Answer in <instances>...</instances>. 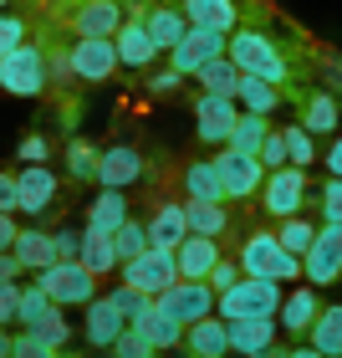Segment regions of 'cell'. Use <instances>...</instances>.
I'll list each match as a JSON object with an SVG mask.
<instances>
[{
	"label": "cell",
	"instance_id": "44",
	"mask_svg": "<svg viewBox=\"0 0 342 358\" xmlns=\"http://www.w3.org/2000/svg\"><path fill=\"white\" fill-rule=\"evenodd\" d=\"M15 358H61V348H52L41 333L21 328V333H15Z\"/></svg>",
	"mask_w": 342,
	"mask_h": 358
},
{
	"label": "cell",
	"instance_id": "8",
	"mask_svg": "<svg viewBox=\"0 0 342 358\" xmlns=\"http://www.w3.org/2000/svg\"><path fill=\"white\" fill-rule=\"evenodd\" d=\"M67 62H72L77 83H107V77L123 67V62H118V41H112V36H77L67 46Z\"/></svg>",
	"mask_w": 342,
	"mask_h": 358
},
{
	"label": "cell",
	"instance_id": "57",
	"mask_svg": "<svg viewBox=\"0 0 342 358\" xmlns=\"http://www.w3.org/2000/svg\"><path fill=\"white\" fill-rule=\"evenodd\" d=\"M15 236H21V225H15L10 215H0V251H10V246H15Z\"/></svg>",
	"mask_w": 342,
	"mask_h": 358
},
{
	"label": "cell",
	"instance_id": "45",
	"mask_svg": "<svg viewBox=\"0 0 342 358\" xmlns=\"http://www.w3.org/2000/svg\"><path fill=\"white\" fill-rule=\"evenodd\" d=\"M260 164H266V174L271 169H281V164H291V159H286V134H281V128H271V134H266V143H260Z\"/></svg>",
	"mask_w": 342,
	"mask_h": 358
},
{
	"label": "cell",
	"instance_id": "60",
	"mask_svg": "<svg viewBox=\"0 0 342 358\" xmlns=\"http://www.w3.org/2000/svg\"><path fill=\"white\" fill-rule=\"evenodd\" d=\"M286 358H327V353H317L312 343H302V348H286Z\"/></svg>",
	"mask_w": 342,
	"mask_h": 358
},
{
	"label": "cell",
	"instance_id": "27",
	"mask_svg": "<svg viewBox=\"0 0 342 358\" xmlns=\"http://www.w3.org/2000/svg\"><path fill=\"white\" fill-rule=\"evenodd\" d=\"M123 220H128V189H97V200L87 205V220H82V225L112 236Z\"/></svg>",
	"mask_w": 342,
	"mask_h": 358
},
{
	"label": "cell",
	"instance_id": "47",
	"mask_svg": "<svg viewBox=\"0 0 342 358\" xmlns=\"http://www.w3.org/2000/svg\"><path fill=\"white\" fill-rule=\"evenodd\" d=\"M149 348H154V343H149V338H143V333L133 328V322H128V328L118 333V343H112V358H143Z\"/></svg>",
	"mask_w": 342,
	"mask_h": 358
},
{
	"label": "cell",
	"instance_id": "4",
	"mask_svg": "<svg viewBox=\"0 0 342 358\" xmlns=\"http://www.w3.org/2000/svg\"><path fill=\"white\" fill-rule=\"evenodd\" d=\"M36 282L57 307H87L97 297V271H87L82 262H52L36 271Z\"/></svg>",
	"mask_w": 342,
	"mask_h": 358
},
{
	"label": "cell",
	"instance_id": "53",
	"mask_svg": "<svg viewBox=\"0 0 342 358\" xmlns=\"http://www.w3.org/2000/svg\"><path fill=\"white\" fill-rule=\"evenodd\" d=\"M0 215H21V194H15V174H0Z\"/></svg>",
	"mask_w": 342,
	"mask_h": 358
},
{
	"label": "cell",
	"instance_id": "5",
	"mask_svg": "<svg viewBox=\"0 0 342 358\" xmlns=\"http://www.w3.org/2000/svg\"><path fill=\"white\" fill-rule=\"evenodd\" d=\"M302 276L312 287H332L342 276V220H322L317 225V241L302 256Z\"/></svg>",
	"mask_w": 342,
	"mask_h": 358
},
{
	"label": "cell",
	"instance_id": "3",
	"mask_svg": "<svg viewBox=\"0 0 342 358\" xmlns=\"http://www.w3.org/2000/svg\"><path fill=\"white\" fill-rule=\"evenodd\" d=\"M230 62H235L240 72L271 77V83H286V77H291L286 52L266 36V31H255V26H235V31H230Z\"/></svg>",
	"mask_w": 342,
	"mask_h": 358
},
{
	"label": "cell",
	"instance_id": "55",
	"mask_svg": "<svg viewBox=\"0 0 342 358\" xmlns=\"http://www.w3.org/2000/svg\"><path fill=\"white\" fill-rule=\"evenodd\" d=\"M21 256H15V251H0V282H21Z\"/></svg>",
	"mask_w": 342,
	"mask_h": 358
},
{
	"label": "cell",
	"instance_id": "12",
	"mask_svg": "<svg viewBox=\"0 0 342 358\" xmlns=\"http://www.w3.org/2000/svg\"><path fill=\"white\" fill-rule=\"evenodd\" d=\"M154 302L164 307L169 317H179V322L189 328V322H200V317L215 313V287H209V282H184V276H179V282H174L169 292H158Z\"/></svg>",
	"mask_w": 342,
	"mask_h": 358
},
{
	"label": "cell",
	"instance_id": "32",
	"mask_svg": "<svg viewBox=\"0 0 342 358\" xmlns=\"http://www.w3.org/2000/svg\"><path fill=\"white\" fill-rule=\"evenodd\" d=\"M230 200H184V215H189V231L194 236H225V225H230Z\"/></svg>",
	"mask_w": 342,
	"mask_h": 358
},
{
	"label": "cell",
	"instance_id": "50",
	"mask_svg": "<svg viewBox=\"0 0 342 358\" xmlns=\"http://www.w3.org/2000/svg\"><path fill=\"white\" fill-rule=\"evenodd\" d=\"M21 313V282H0V328H15Z\"/></svg>",
	"mask_w": 342,
	"mask_h": 358
},
{
	"label": "cell",
	"instance_id": "16",
	"mask_svg": "<svg viewBox=\"0 0 342 358\" xmlns=\"http://www.w3.org/2000/svg\"><path fill=\"white\" fill-rule=\"evenodd\" d=\"M112 41H118V62H123L128 72H149V67H154V57L164 52V46H158V41L149 36L143 15H133V21H123V26H118V36H112Z\"/></svg>",
	"mask_w": 342,
	"mask_h": 358
},
{
	"label": "cell",
	"instance_id": "29",
	"mask_svg": "<svg viewBox=\"0 0 342 358\" xmlns=\"http://www.w3.org/2000/svg\"><path fill=\"white\" fill-rule=\"evenodd\" d=\"M87 271H97V276H107V271H118L123 262H118V246H112V236L107 231H92V225H82V256H77Z\"/></svg>",
	"mask_w": 342,
	"mask_h": 358
},
{
	"label": "cell",
	"instance_id": "43",
	"mask_svg": "<svg viewBox=\"0 0 342 358\" xmlns=\"http://www.w3.org/2000/svg\"><path fill=\"white\" fill-rule=\"evenodd\" d=\"M107 297H112V302H118V313H123L128 322H133V317L143 313V307H149V302H154V297H149V292H138V287H128V282H123V287H112V292H107Z\"/></svg>",
	"mask_w": 342,
	"mask_h": 358
},
{
	"label": "cell",
	"instance_id": "51",
	"mask_svg": "<svg viewBox=\"0 0 342 358\" xmlns=\"http://www.w3.org/2000/svg\"><path fill=\"white\" fill-rule=\"evenodd\" d=\"M52 241H57V262H77L82 256V231H72V225L52 231Z\"/></svg>",
	"mask_w": 342,
	"mask_h": 358
},
{
	"label": "cell",
	"instance_id": "58",
	"mask_svg": "<svg viewBox=\"0 0 342 358\" xmlns=\"http://www.w3.org/2000/svg\"><path fill=\"white\" fill-rule=\"evenodd\" d=\"M327 174H332V179H342V134L332 138V149H327Z\"/></svg>",
	"mask_w": 342,
	"mask_h": 358
},
{
	"label": "cell",
	"instance_id": "25",
	"mask_svg": "<svg viewBox=\"0 0 342 358\" xmlns=\"http://www.w3.org/2000/svg\"><path fill=\"white\" fill-rule=\"evenodd\" d=\"M143 26H149V36L164 46V52H174V46L184 41V31H189V15H184V6H154V10H143Z\"/></svg>",
	"mask_w": 342,
	"mask_h": 358
},
{
	"label": "cell",
	"instance_id": "22",
	"mask_svg": "<svg viewBox=\"0 0 342 358\" xmlns=\"http://www.w3.org/2000/svg\"><path fill=\"white\" fill-rule=\"evenodd\" d=\"M133 328H138L143 338H149V343H154L158 353H169V348H179V343H184V322H179V317H169L158 302H149V307H143V313L133 317Z\"/></svg>",
	"mask_w": 342,
	"mask_h": 358
},
{
	"label": "cell",
	"instance_id": "31",
	"mask_svg": "<svg viewBox=\"0 0 342 358\" xmlns=\"http://www.w3.org/2000/svg\"><path fill=\"white\" fill-rule=\"evenodd\" d=\"M306 343L327 358H342V302H327L312 322V333H306Z\"/></svg>",
	"mask_w": 342,
	"mask_h": 358
},
{
	"label": "cell",
	"instance_id": "46",
	"mask_svg": "<svg viewBox=\"0 0 342 358\" xmlns=\"http://www.w3.org/2000/svg\"><path fill=\"white\" fill-rule=\"evenodd\" d=\"M240 276H246V271H240V256H220L215 271H209V287H215V297H220V292H230Z\"/></svg>",
	"mask_w": 342,
	"mask_h": 358
},
{
	"label": "cell",
	"instance_id": "33",
	"mask_svg": "<svg viewBox=\"0 0 342 358\" xmlns=\"http://www.w3.org/2000/svg\"><path fill=\"white\" fill-rule=\"evenodd\" d=\"M189 236V215H184V205H158L154 210V220H149V241L154 246H169L179 251V241Z\"/></svg>",
	"mask_w": 342,
	"mask_h": 358
},
{
	"label": "cell",
	"instance_id": "37",
	"mask_svg": "<svg viewBox=\"0 0 342 358\" xmlns=\"http://www.w3.org/2000/svg\"><path fill=\"white\" fill-rule=\"evenodd\" d=\"M112 246H118V262H133V256H143V251L154 246V241H149V225L128 215L118 231H112Z\"/></svg>",
	"mask_w": 342,
	"mask_h": 358
},
{
	"label": "cell",
	"instance_id": "48",
	"mask_svg": "<svg viewBox=\"0 0 342 358\" xmlns=\"http://www.w3.org/2000/svg\"><path fill=\"white\" fill-rule=\"evenodd\" d=\"M317 205H322V220H342V179H322V194H317Z\"/></svg>",
	"mask_w": 342,
	"mask_h": 358
},
{
	"label": "cell",
	"instance_id": "6",
	"mask_svg": "<svg viewBox=\"0 0 342 358\" xmlns=\"http://www.w3.org/2000/svg\"><path fill=\"white\" fill-rule=\"evenodd\" d=\"M235 123H240V103L230 92H200L194 97V134H200V143H220L225 149Z\"/></svg>",
	"mask_w": 342,
	"mask_h": 358
},
{
	"label": "cell",
	"instance_id": "42",
	"mask_svg": "<svg viewBox=\"0 0 342 358\" xmlns=\"http://www.w3.org/2000/svg\"><path fill=\"white\" fill-rule=\"evenodd\" d=\"M31 333H41L52 348H67L72 338H77V333H72V317H67V307H52V313H46V317H41Z\"/></svg>",
	"mask_w": 342,
	"mask_h": 358
},
{
	"label": "cell",
	"instance_id": "11",
	"mask_svg": "<svg viewBox=\"0 0 342 358\" xmlns=\"http://www.w3.org/2000/svg\"><path fill=\"white\" fill-rule=\"evenodd\" d=\"M220 164V179H225V200H251V194H260V185H266V164H260L255 154H240V149H225L215 154Z\"/></svg>",
	"mask_w": 342,
	"mask_h": 358
},
{
	"label": "cell",
	"instance_id": "2",
	"mask_svg": "<svg viewBox=\"0 0 342 358\" xmlns=\"http://www.w3.org/2000/svg\"><path fill=\"white\" fill-rule=\"evenodd\" d=\"M240 271L246 276H271V282H297L302 276V256L281 246L276 231H251L240 246Z\"/></svg>",
	"mask_w": 342,
	"mask_h": 358
},
{
	"label": "cell",
	"instance_id": "7",
	"mask_svg": "<svg viewBox=\"0 0 342 358\" xmlns=\"http://www.w3.org/2000/svg\"><path fill=\"white\" fill-rule=\"evenodd\" d=\"M123 282L149 292V297H158V292H169L179 282V256L169 246H149L143 256H133V262H123Z\"/></svg>",
	"mask_w": 342,
	"mask_h": 358
},
{
	"label": "cell",
	"instance_id": "49",
	"mask_svg": "<svg viewBox=\"0 0 342 358\" xmlns=\"http://www.w3.org/2000/svg\"><path fill=\"white\" fill-rule=\"evenodd\" d=\"M21 41H26V21H21V15H6V10H0V57L15 52Z\"/></svg>",
	"mask_w": 342,
	"mask_h": 358
},
{
	"label": "cell",
	"instance_id": "34",
	"mask_svg": "<svg viewBox=\"0 0 342 358\" xmlns=\"http://www.w3.org/2000/svg\"><path fill=\"white\" fill-rule=\"evenodd\" d=\"M184 194L189 200H225V179H220L215 159H194L184 169Z\"/></svg>",
	"mask_w": 342,
	"mask_h": 358
},
{
	"label": "cell",
	"instance_id": "40",
	"mask_svg": "<svg viewBox=\"0 0 342 358\" xmlns=\"http://www.w3.org/2000/svg\"><path fill=\"white\" fill-rule=\"evenodd\" d=\"M276 236H281V246H286V251L306 256V246L317 241V220H306V215H286V220H281V231H276Z\"/></svg>",
	"mask_w": 342,
	"mask_h": 358
},
{
	"label": "cell",
	"instance_id": "30",
	"mask_svg": "<svg viewBox=\"0 0 342 358\" xmlns=\"http://www.w3.org/2000/svg\"><path fill=\"white\" fill-rule=\"evenodd\" d=\"M15 256H21V266L26 271H41V266H52L57 262V241H52V231H36V225H26L21 236H15V246H10Z\"/></svg>",
	"mask_w": 342,
	"mask_h": 358
},
{
	"label": "cell",
	"instance_id": "14",
	"mask_svg": "<svg viewBox=\"0 0 342 358\" xmlns=\"http://www.w3.org/2000/svg\"><path fill=\"white\" fill-rule=\"evenodd\" d=\"M57 189H61V179L46 169V164H21V169H15L21 215H41V210H52V205H57Z\"/></svg>",
	"mask_w": 342,
	"mask_h": 358
},
{
	"label": "cell",
	"instance_id": "35",
	"mask_svg": "<svg viewBox=\"0 0 342 358\" xmlns=\"http://www.w3.org/2000/svg\"><path fill=\"white\" fill-rule=\"evenodd\" d=\"M266 134H271V113H246V108H240V123H235V134H230V149H240V154H260Z\"/></svg>",
	"mask_w": 342,
	"mask_h": 358
},
{
	"label": "cell",
	"instance_id": "59",
	"mask_svg": "<svg viewBox=\"0 0 342 358\" xmlns=\"http://www.w3.org/2000/svg\"><path fill=\"white\" fill-rule=\"evenodd\" d=\"M0 358H15V333L0 328Z\"/></svg>",
	"mask_w": 342,
	"mask_h": 358
},
{
	"label": "cell",
	"instance_id": "19",
	"mask_svg": "<svg viewBox=\"0 0 342 358\" xmlns=\"http://www.w3.org/2000/svg\"><path fill=\"white\" fill-rule=\"evenodd\" d=\"M179 276H184V282H209V271H215V262H220V241L215 236H184V241H179Z\"/></svg>",
	"mask_w": 342,
	"mask_h": 358
},
{
	"label": "cell",
	"instance_id": "36",
	"mask_svg": "<svg viewBox=\"0 0 342 358\" xmlns=\"http://www.w3.org/2000/svg\"><path fill=\"white\" fill-rule=\"evenodd\" d=\"M194 83H200V92H230V97H235V87H240V67L230 62V52H225V57L209 62V67H200V77H194Z\"/></svg>",
	"mask_w": 342,
	"mask_h": 358
},
{
	"label": "cell",
	"instance_id": "38",
	"mask_svg": "<svg viewBox=\"0 0 342 358\" xmlns=\"http://www.w3.org/2000/svg\"><path fill=\"white\" fill-rule=\"evenodd\" d=\"M281 134H286V159H291L297 169H312V159H317V134H312L306 123H286Z\"/></svg>",
	"mask_w": 342,
	"mask_h": 358
},
{
	"label": "cell",
	"instance_id": "28",
	"mask_svg": "<svg viewBox=\"0 0 342 358\" xmlns=\"http://www.w3.org/2000/svg\"><path fill=\"white\" fill-rule=\"evenodd\" d=\"M302 123L312 128V134H337L342 128V108H337V97L332 92H302Z\"/></svg>",
	"mask_w": 342,
	"mask_h": 358
},
{
	"label": "cell",
	"instance_id": "17",
	"mask_svg": "<svg viewBox=\"0 0 342 358\" xmlns=\"http://www.w3.org/2000/svg\"><path fill=\"white\" fill-rule=\"evenodd\" d=\"M317 313H322V297H317V287L306 282V287H297V292H286V297H281L276 322H281L286 338H306V333H312V322H317Z\"/></svg>",
	"mask_w": 342,
	"mask_h": 358
},
{
	"label": "cell",
	"instance_id": "13",
	"mask_svg": "<svg viewBox=\"0 0 342 358\" xmlns=\"http://www.w3.org/2000/svg\"><path fill=\"white\" fill-rule=\"evenodd\" d=\"M123 328H128V317L118 313V302H112L107 292H97V297L82 307V338H87L92 348H112Z\"/></svg>",
	"mask_w": 342,
	"mask_h": 358
},
{
	"label": "cell",
	"instance_id": "18",
	"mask_svg": "<svg viewBox=\"0 0 342 358\" xmlns=\"http://www.w3.org/2000/svg\"><path fill=\"white\" fill-rule=\"evenodd\" d=\"M184 348H189V358H230V322H225L220 313L189 322L184 328Z\"/></svg>",
	"mask_w": 342,
	"mask_h": 358
},
{
	"label": "cell",
	"instance_id": "54",
	"mask_svg": "<svg viewBox=\"0 0 342 358\" xmlns=\"http://www.w3.org/2000/svg\"><path fill=\"white\" fill-rule=\"evenodd\" d=\"M179 83H184V72L164 67V72H154V77H149V92H154V97H169V92H174Z\"/></svg>",
	"mask_w": 342,
	"mask_h": 358
},
{
	"label": "cell",
	"instance_id": "61",
	"mask_svg": "<svg viewBox=\"0 0 342 358\" xmlns=\"http://www.w3.org/2000/svg\"><path fill=\"white\" fill-rule=\"evenodd\" d=\"M235 358H286V348H276V343H271L266 353H235Z\"/></svg>",
	"mask_w": 342,
	"mask_h": 358
},
{
	"label": "cell",
	"instance_id": "21",
	"mask_svg": "<svg viewBox=\"0 0 342 358\" xmlns=\"http://www.w3.org/2000/svg\"><path fill=\"white\" fill-rule=\"evenodd\" d=\"M286 282H271V276H240V282L230 287L235 297H240V313H266V317H276L281 313V292Z\"/></svg>",
	"mask_w": 342,
	"mask_h": 358
},
{
	"label": "cell",
	"instance_id": "15",
	"mask_svg": "<svg viewBox=\"0 0 342 358\" xmlns=\"http://www.w3.org/2000/svg\"><path fill=\"white\" fill-rule=\"evenodd\" d=\"M143 179V154L133 149V143H112V149H103V159H97V189H128Z\"/></svg>",
	"mask_w": 342,
	"mask_h": 358
},
{
	"label": "cell",
	"instance_id": "23",
	"mask_svg": "<svg viewBox=\"0 0 342 358\" xmlns=\"http://www.w3.org/2000/svg\"><path fill=\"white\" fill-rule=\"evenodd\" d=\"M271 343H276V317L246 313L230 322V353H266Z\"/></svg>",
	"mask_w": 342,
	"mask_h": 358
},
{
	"label": "cell",
	"instance_id": "26",
	"mask_svg": "<svg viewBox=\"0 0 342 358\" xmlns=\"http://www.w3.org/2000/svg\"><path fill=\"white\" fill-rule=\"evenodd\" d=\"M281 83H271V77H255V72H240V87H235V103L246 113H276L281 108Z\"/></svg>",
	"mask_w": 342,
	"mask_h": 358
},
{
	"label": "cell",
	"instance_id": "63",
	"mask_svg": "<svg viewBox=\"0 0 342 358\" xmlns=\"http://www.w3.org/2000/svg\"><path fill=\"white\" fill-rule=\"evenodd\" d=\"M143 358H164V353H158V348H149V353H143Z\"/></svg>",
	"mask_w": 342,
	"mask_h": 358
},
{
	"label": "cell",
	"instance_id": "1",
	"mask_svg": "<svg viewBox=\"0 0 342 358\" xmlns=\"http://www.w3.org/2000/svg\"><path fill=\"white\" fill-rule=\"evenodd\" d=\"M52 87V52L36 41H21L15 52L0 57V92L10 97H41Z\"/></svg>",
	"mask_w": 342,
	"mask_h": 358
},
{
	"label": "cell",
	"instance_id": "10",
	"mask_svg": "<svg viewBox=\"0 0 342 358\" xmlns=\"http://www.w3.org/2000/svg\"><path fill=\"white\" fill-rule=\"evenodd\" d=\"M230 52V36L225 31H209V26H189L184 31V41L169 52V67L174 72H184V77H200V67H209L215 57Z\"/></svg>",
	"mask_w": 342,
	"mask_h": 358
},
{
	"label": "cell",
	"instance_id": "20",
	"mask_svg": "<svg viewBox=\"0 0 342 358\" xmlns=\"http://www.w3.org/2000/svg\"><path fill=\"white\" fill-rule=\"evenodd\" d=\"M128 21L118 0H77V10H72V26H77V36H118V26Z\"/></svg>",
	"mask_w": 342,
	"mask_h": 358
},
{
	"label": "cell",
	"instance_id": "64",
	"mask_svg": "<svg viewBox=\"0 0 342 358\" xmlns=\"http://www.w3.org/2000/svg\"><path fill=\"white\" fill-rule=\"evenodd\" d=\"M6 6H10V0H0V10H6Z\"/></svg>",
	"mask_w": 342,
	"mask_h": 358
},
{
	"label": "cell",
	"instance_id": "9",
	"mask_svg": "<svg viewBox=\"0 0 342 358\" xmlns=\"http://www.w3.org/2000/svg\"><path fill=\"white\" fill-rule=\"evenodd\" d=\"M302 205H306V169H297V164L271 169L266 185H260V210L286 220V215H302Z\"/></svg>",
	"mask_w": 342,
	"mask_h": 358
},
{
	"label": "cell",
	"instance_id": "62",
	"mask_svg": "<svg viewBox=\"0 0 342 358\" xmlns=\"http://www.w3.org/2000/svg\"><path fill=\"white\" fill-rule=\"evenodd\" d=\"M128 6H164V0H128Z\"/></svg>",
	"mask_w": 342,
	"mask_h": 358
},
{
	"label": "cell",
	"instance_id": "24",
	"mask_svg": "<svg viewBox=\"0 0 342 358\" xmlns=\"http://www.w3.org/2000/svg\"><path fill=\"white\" fill-rule=\"evenodd\" d=\"M184 6V15H189V26H209V31H230L240 26V6L235 0H179Z\"/></svg>",
	"mask_w": 342,
	"mask_h": 358
},
{
	"label": "cell",
	"instance_id": "52",
	"mask_svg": "<svg viewBox=\"0 0 342 358\" xmlns=\"http://www.w3.org/2000/svg\"><path fill=\"white\" fill-rule=\"evenodd\" d=\"M15 159H21V164H46V159H52V143H46L41 134H26L21 149H15Z\"/></svg>",
	"mask_w": 342,
	"mask_h": 358
},
{
	"label": "cell",
	"instance_id": "39",
	"mask_svg": "<svg viewBox=\"0 0 342 358\" xmlns=\"http://www.w3.org/2000/svg\"><path fill=\"white\" fill-rule=\"evenodd\" d=\"M52 297L41 292V282H31V287H21V313H15V328H36V322L52 313Z\"/></svg>",
	"mask_w": 342,
	"mask_h": 358
},
{
	"label": "cell",
	"instance_id": "56",
	"mask_svg": "<svg viewBox=\"0 0 342 358\" xmlns=\"http://www.w3.org/2000/svg\"><path fill=\"white\" fill-rule=\"evenodd\" d=\"M61 128H67V134H77V128H82V103H61Z\"/></svg>",
	"mask_w": 342,
	"mask_h": 358
},
{
	"label": "cell",
	"instance_id": "41",
	"mask_svg": "<svg viewBox=\"0 0 342 358\" xmlns=\"http://www.w3.org/2000/svg\"><path fill=\"white\" fill-rule=\"evenodd\" d=\"M97 159H103V149H92L87 138L72 134V143H67V169H72V179H97Z\"/></svg>",
	"mask_w": 342,
	"mask_h": 358
}]
</instances>
